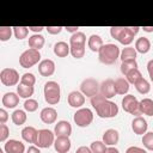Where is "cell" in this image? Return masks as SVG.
Returning <instances> with one entry per match:
<instances>
[{
  "instance_id": "obj_13",
  "label": "cell",
  "mask_w": 153,
  "mask_h": 153,
  "mask_svg": "<svg viewBox=\"0 0 153 153\" xmlns=\"http://www.w3.org/2000/svg\"><path fill=\"white\" fill-rule=\"evenodd\" d=\"M4 149L6 153H24L25 152V146L22 141L14 140V139H10L6 141Z\"/></svg>"
},
{
  "instance_id": "obj_25",
  "label": "cell",
  "mask_w": 153,
  "mask_h": 153,
  "mask_svg": "<svg viewBox=\"0 0 153 153\" xmlns=\"http://www.w3.org/2000/svg\"><path fill=\"white\" fill-rule=\"evenodd\" d=\"M44 42H45V39L41 33H35L29 37V47L31 49H36V50L42 49L44 45Z\"/></svg>"
},
{
  "instance_id": "obj_9",
  "label": "cell",
  "mask_w": 153,
  "mask_h": 153,
  "mask_svg": "<svg viewBox=\"0 0 153 153\" xmlns=\"http://www.w3.org/2000/svg\"><path fill=\"white\" fill-rule=\"evenodd\" d=\"M54 133L49 129H39L37 133V140L36 146L39 148H49L51 145H54Z\"/></svg>"
},
{
  "instance_id": "obj_6",
  "label": "cell",
  "mask_w": 153,
  "mask_h": 153,
  "mask_svg": "<svg viewBox=\"0 0 153 153\" xmlns=\"http://www.w3.org/2000/svg\"><path fill=\"white\" fill-rule=\"evenodd\" d=\"M73 120L78 127H81V128L88 127L93 121V112L88 108H80L79 110L75 111Z\"/></svg>"
},
{
  "instance_id": "obj_53",
  "label": "cell",
  "mask_w": 153,
  "mask_h": 153,
  "mask_svg": "<svg viewBox=\"0 0 153 153\" xmlns=\"http://www.w3.org/2000/svg\"><path fill=\"white\" fill-rule=\"evenodd\" d=\"M0 153H4V152H2V151H1V149H0Z\"/></svg>"
},
{
  "instance_id": "obj_4",
  "label": "cell",
  "mask_w": 153,
  "mask_h": 153,
  "mask_svg": "<svg viewBox=\"0 0 153 153\" xmlns=\"http://www.w3.org/2000/svg\"><path fill=\"white\" fill-rule=\"evenodd\" d=\"M44 99L48 104L55 105L60 102L61 98V88L56 81H48L44 85Z\"/></svg>"
},
{
  "instance_id": "obj_30",
  "label": "cell",
  "mask_w": 153,
  "mask_h": 153,
  "mask_svg": "<svg viewBox=\"0 0 153 153\" xmlns=\"http://www.w3.org/2000/svg\"><path fill=\"white\" fill-rule=\"evenodd\" d=\"M136 54H137V51L135 50V48L127 47V48H123V50L121 51L120 57H121L122 62L128 61V60H136Z\"/></svg>"
},
{
  "instance_id": "obj_18",
  "label": "cell",
  "mask_w": 153,
  "mask_h": 153,
  "mask_svg": "<svg viewBox=\"0 0 153 153\" xmlns=\"http://www.w3.org/2000/svg\"><path fill=\"white\" fill-rule=\"evenodd\" d=\"M67 100L72 108H81L85 103V96L80 91H72L68 94Z\"/></svg>"
},
{
  "instance_id": "obj_31",
  "label": "cell",
  "mask_w": 153,
  "mask_h": 153,
  "mask_svg": "<svg viewBox=\"0 0 153 153\" xmlns=\"http://www.w3.org/2000/svg\"><path fill=\"white\" fill-rule=\"evenodd\" d=\"M11 117H12V122L16 126H22L26 122V114H25L24 110H20V109L14 110Z\"/></svg>"
},
{
  "instance_id": "obj_38",
  "label": "cell",
  "mask_w": 153,
  "mask_h": 153,
  "mask_svg": "<svg viewBox=\"0 0 153 153\" xmlns=\"http://www.w3.org/2000/svg\"><path fill=\"white\" fill-rule=\"evenodd\" d=\"M36 82V76L32 73H24L20 76V84L26 86H33Z\"/></svg>"
},
{
  "instance_id": "obj_23",
  "label": "cell",
  "mask_w": 153,
  "mask_h": 153,
  "mask_svg": "<svg viewBox=\"0 0 153 153\" xmlns=\"http://www.w3.org/2000/svg\"><path fill=\"white\" fill-rule=\"evenodd\" d=\"M87 45H88V48L92 50V51H99V49L104 45V43H103V39H102V37L99 36V35H96V33H93V35H91L90 37H88V41H87Z\"/></svg>"
},
{
  "instance_id": "obj_47",
  "label": "cell",
  "mask_w": 153,
  "mask_h": 153,
  "mask_svg": "<svg viewBox=\"0 0 153 153\" xmlns=\"http://www.w3.org/2000/svg\"><path fill=\"white\" fill-rule=\"evenodd\" d=\"M75 153H92V151H91V148H90V147L80 146V147H78V148H76Z\"/></svg>"
},
{
  "instance_id": "obj_41",
  "label": "cell",
  "mask_w": 153,
  "mask_h": 153,
  "mask_svg": "<svg viewBox=\"0 0 153 153\" xmlns=\"http://www.w3.org/2000/svg\"><path fill=\"white\" fill-rule=\"evenodd\" d=\"M24 109H25L26 111H29V112L36 111V110L38 109V103H37V100L31 99V98L26 99L25 103H24Z\"/></svg>"
},
{
  "instance_id": "obj_50",
  "label": "cell",
  "mask_w": 153,
  "mask_h": 153,
  "mask_svg": "<svg viewBox=\"0 0 153 153\" xmlns=\"http://www.w3.org/2000/svg\"><path fill=\"white\" fill-rule=\"evenodd\" d=\"M66 31H68V32H72V33H75V32H78V26H65L63 27Z\"/></svg>"
},
{
  "instance_id": "obj_35",
  "label": "cell",
  "mask_w": 153,
  "mask_h": 153,
  "mask_svg": "<svg viewBox=\"0 0 153 153\" xmlns=\"http://www.w3.org/2000/svg\"><path fill=\"white\" fill-rule=\"evenodd\" d=\"M71 47V54L75 59H81L85 55V45H69Z\"/></svg>"
},
{
  "instance_id": "obj_27",
  "label": "cell",
  "mask_w": 153,
  "mask_h": 153,
  "mask_svg": "<svg viewBox=\"0 0 153 153\" xmlns=\"http://www.w3.org/2000/svg\"><path fill=\"white\" fill-rule=\"evenodd\" d=\"M140 110L143 115L153 116V100L151 98H143L140 100Z\"/></svg>"
},
{
  "instance_id": "obj_33",
  "label": "cell",
  "mask_w": 153,
  "mask_h": 153,
  "mask_svg": "<svg viewBox=\"0 0 153 153\" xmlns=\"http://www.w3.org/2000/svg\"><path fill=\"white\" fill-rule=\"evenodd\" d=\"M136 68H137V62H136V60H128V61H123V62L121 63V72H122V74H124V75H127L130 71L136 69Z\"/></svg>"
},
{
  "instance_id": "obj_45",
  "label": "cell",
  "mask_w": 153,
  "mask_h": 153,
  "mask_svg": "<svg viewBox=\"0 0 153 153\" xmlns=\"http://www.w3.org/2000/svg\"><path fill=\"white\" fill-rule=\"evenodd\" d=\"M8 120V114L5 109H0V123L1 124H5Z\"/></svg>"
},
{
  "instance_id": "obj_14",
  "label": "cell",
  "mask_w": 153,
  "mask_h": 153,
  "mask_svg": "<svg viewBox=\"0 0 153 153\" xmlns=\"http://www.w3.org/2000/svg\"><path fill=\"white\" fill-rule=\"evenodd\" d=\"M38 72L43 76H50L55 72V62L50 59L42 60L38 65Z\"/></svg>"
},
{
  "instance_id": "obj_19",
  "label": "cell",
  "mask_w": 153,
  "mask_h": 153,
  "mask_svg": "<svg viewBox=\"0 0 153 153\" xmlns=\"http://www.w3.org/2000/svg\"><path fill=\"white\" fill-rule=\"evenodd\" d=\"M1 103H2V105L5 108L13 109L19 103V96H18V93H14V92H7V93H5L2 96Z\"/></svg>"
},
{
  "instance_id": "obj_16",
  "label": "cell",
  "mask_w": 153,
  "mask_h": 153,
  "mask_svg": "<svg viewBox=\"0 0 153 153\" xmlns=\"http://www.w3.org/2000/svg\"><path fill=\"white\" fill-rule=\"evenodd\" d=\"M54 134L56 136H67V137H69V135L72 134V126H71V123L68 121H59L55 124Z\"/></svg>"
},
{
  "instance_id": "obj_11",
  "label": "cell",
  "mask_w": 153,
  "mask_h": 153,
  "mask_svg": "<svg viewBox=\"0 0 153 153\" xmlns=\"http://www.w3.org/2000/svg\"><path fill=\"white\" fill-rule=\"evenodd\" d=\"M99 93L102 96H104L106 99H110V98L115 97V94H116V91H115V80H112V79L104 80L100 84Z\"/></svg>"
},
{
  "instance_id": "obj_40",
  "label": "cell",
  "mask_w": 153,
  "mask_h": 153,
  "mask_svg": "<svg viewBox=\"0 0 153 153\" xmlns=\"http://www.w3.org/2000/svg\"><path fill=\"white\" fill-rule=\"evenodd\" d=\"M12 31H13V27L11 26H0V41L2 42L8 41L12 36Z\"/></svg>"
},
{
  "instance_id": "obj_29",
  "label": "cell",
  "mask_w": 153,
  "mask_h": 153,
  "mask_svg": "<svg viewBox=\"0 0 153 153\" xmlns=\"http://www.w3.org/2000/svg\"><path fill=\"white\" fill-rule=\"evenodd\" d=\"M85 45L86 44V36L84 32L81 31H78L75 33H73L69 38V45Z\"/></svg>"
},
{
  "instance_id": "obj_52",
  "label": "cell",
  "mask_w": 153,
  "mask_h": 153,
  "mask_svg": "<svg viewBox=\"0 0 153 153\" xmlns=\"http://www.w3.org/2000/svg\"><path fill=\"white\" fill-rule=\"evenodd\" d=\"M143 31L146 32H153V26H143Z\"/></svg>"
},
{
  "instance_id": "obj_15",
  "label": "cell",
  "mask_w": 153,
  "mask_h": 153,
  "mask_svg": "<svg viewBox=\"0 0 153 153\" xmlns=\"http://www.w3.org/2000/svg\"><path fill=\"white\" fill-rule=\"evenodd\" d=\"M39 118H41V121H42L43 123H45V124H51V123H54V122L56 121V118H57V111H56L54 108H51V106L44 108V109H42V111H41V114H39Z\"/></svg>"
},
{
  "instance_id": "obj_1",
  "label": "cell",
  "mask_w": 153,
  "mask_h": 153,
  "mask_svg": "<svg viewBox=\"0 0 153 153\" xmlns=\"http://www.w3.org/2000/svg\"><path fill=\"white\" fill-rule=\"evenodd\" d=\"M91 105L96 110L97 115L102 118H112L118 114L117 104L106 99L100 93H98L91 98Z\"/></svg>"
},
{
  "instance_id": "obj_21",
  "label": "cell",
  "mask_w": 153,
  "mask_h": 153,
  "mask_svg": "<svg viewBox=\"0 0 153 153\" xmlns=\"http://www.w3.org/2000/svg\"><path fill=\"white\" fill-rule=\"evenodd\" d=\"M37 133L38 130L31 126H27L25 128H23L22 130V137L24 141L29 142V143H36V140H37Z\"/></svg>"
},
{
  "instance_id": "obj_49",
  "label": "cell",
  "mask_w": 153,
  "mask_h": 153,
  "mask_svg": "<svg viewBox=\"0 0 153 153\" xmlns=\"http://www.w3.org/2000/svg\"><path fill=\"white\" fill-rule=\"evenodd\" d=\"M43 29H45V27H43V26H29V30H31V31H33L36 33H39Z\"/></svg>"
},
{
  "instance_id": "obj_37",
  "label": "cell",
  "mask_w": 153,
  "mask_h": 153,
  "mask_svg": "<svg viewBox=\"0 0 153 153\" xmlns=\"http://www.w3.org/2000/svg\"><path fill=\"white\" fill-rule=\"evenodd\" d=\"M142 78V74H141V72L136 68V69H133V71H130L127 75H126V79H127V81L129 82V84H135L137 80H140Z\"/></svg>"
},
{
  "instance_id": "obj_36",
  "label": "cell",
  "mask_w": 153,
  "mask_h": 153,
  "mask_svg": "<svg viewBox=\"0 0 153 153\" xmlns=\"http://www.w3.org/2000/svg\"><path fill=\"white\" fill-rule=\"evenodd\" d=\"M143 147L148 151H153V131H147L142 136Z\"/></svg>"
},
{
  "instance_id": "obj_17",
  "label": "cell",
  "mask_w": 153,
  "mask_h": 153,
  "mask_svg": "<svg viewBox=\"0 0 153 153\" xmlns=\"http://www.w3.org/2000/svg\"><path fill=\"white\" fill-rule=\"evenodd\" d=\"M54 147L57 153H68L71 149V140L67 136H57L54 141Z\"/></svg>"
},
{
  "instance_id": "obj_42",
  "label": "cell",
  "mask_w": 153,
  "mask_h": 153,
  "mask_svg": "<svg viewBox=\"0 0 153 153\" xmlns=\"http://www.w3.org/2000/svg\"><path fill=\"white\" fill-rule=\"evenodd\" d=\"M10 135V129L6 124H0V142H5Z\"/></svg>"
},
{
  "instance_id": "obj_24",
  "label": "cell",
  "mask_w": 153,
  "mask_h": 153,
  "mask_svg": "<svg viewBox=\"0 0 153 153\" xmlns=\"http://www.w3.org/2000/svg\"><path fill=\"white\" fill-rule=\"evenodd\" d=\"M151 49V42L147 37H139L135 42V50L140 54H146Z\"/></svg>"
},
{
  "instance_id": "obj_43",
  "label": "cell",
  "mask_w": 153,
  "mask_h": 153,
  "mask_svg": "<svg viewBox=\"0 0 153 153\" xmlns=\"http://www.w3.org/2000/svg\"><path fill=\"white\" fill-rule=\"evenodd\" d=\"M126 153H147V151L141 147H137V146H130L127 148Z\"/></svg>"
},
{
  "instance_id": "obj_39",
  "label": "cell",
  "mask_w": 153,
  "mask_h": 153,
  "mask_svg": "<svg viewBox=\"0 0 153 153\" xmlns=\"http://www.w3.org/2000/svg\"><path fill=\"white\" fill-rule=\"evenodd\" d=\"M92 153H105L106 151V145L103 142V141H93L90 146Z\"/></svg>"
},
{
  "instance_id": "obj_3",
  "label": "cell",
  "mask_w": 153,
  "mask_h": 153,
  "mask_svg": "<svg viewBox=\"0 0 153 153\" xmlns=\"http://www.w3.org/2000/svg\"><path fill=\"white\" fill-rule=\"evenodd\" d=\"M121 55V51H120V48L116 45V44H112V43H108V44H104L99 51H98V57H99V61L104 65H112L116 62V60L120 57Z\"/></svg>"
},
{
  "instance_id": "obj_12",
  "label": "cell",
  "mask_w": 153,
  "mask_h": 153,
  "mask_svg": "<svg viewBox=\"0 0 153 153\" xmlns=\"http://www.w3.org/2000/svg\"><path fill=\"white\" fill-rule=\"evenodd\" d=\"M147 128H148L147 121L143 117H141V116H136L131 121V129H133V131L136 135H143V134H146L147 133Z\"/></svg>"
},
{
  "instance_id": "obj_51",
  "label": "cell",
  "mask_w": 153,
  "mask_h": 153,
  "mask_svg": "<svg viewBox=\"0 0 153 153\" xmlns=\"http://www.w3.org/2000/svg\"><path fill=\"white\" fill-rule=\"evenodd\" d=\"M105 153H120V152H118V149H117L116 147H114V146H110V147H108V148H106Z\"/></svg>"
},
{
  "instance_id": "obj_10",
  "label": "cell",
  "mask_w": 153,
  "mask_h": 153,
  "mask_svg": "<svg viewBox=\"0 0 153 153\" xmlns=\"http://www.w3.org/2000/svg\"><path fill=\"white\" fill-rule=\"evenodd\" d=\"M0 81L5 86H14L19 81V74L14 68H4L0 72Z\"/></svg>"
},
{
  "instance_id": "obj_32",
  "label": "cell",
  "mask_w": 153,
  "mask_h": 153,
  "mask_svg": "<svg viewBox=\"0 0 153 153\" xmlns=\"http://www.w3.org/2000/svg\"><path fill=\"white\" fill-rule=\"evenodd\" d=\"M134 85H135L136 91H137L139 93H141V94H147V93L151 91V85H149V82H148L145 78H141V79L137 80Z\"/></svg>"
},
{
  "instance_id": "obj_2",
  "label": "cell",
  "mask_w": 153,
  "mask_h": 153,
  "mask_svg": "<svg viewBox=\"0 0 153 153\" xmlns=\"http://www.w3.org/2000/svg\"><path fill=\"white\" fill-rule=\"evenodd\" d=\"M139 26H111L110 35L112 38L117 39L123 45H129L133 41L135 35L139 32Z\"/></svg>"
},
{
  "instance_id": "obj_44",
  "label": "cell",
  "mask_w": 153,
  "mask_h": 153,
  "mask_svg": "<svg viewBox=\"0 0 153 153\" xmlns=\"http://www.w3.org/2000/svg\"><path fill=\"white\" fill-rule=\"evenodd\" d=\"M62 29H63V27H61V26H47V27H45V30H47L50 35H57V33H60V32L62 31Z\"/></svg>"
},
{
  "instance_id": "obj_22",
  "label": "cell",
  "mask_w": 153,
  "mask_h": 153,
  "mask_svg": "<svg viewBox=\"0 0 153 153\" xmlns=\"http://www.w3.org/2000/svg\"><path fill=\"white\" fill-rule=\"evenodd\" d=\"M69 53H71V47L66 42L60 41L54 44V54L57 57H66Z\"/></svg>"
},
{
  "instance_id": "obj_26",
  "label": "cell",
  "mask_w": 153,
  "mask_h": 153,
  "mask_svg": "<svg viewBox=\"0 0 153 153\" xmlns=\"http://www.w3.org/2000/svg\"><path fill=\"white\" fill-rule=\"evenodd\" d=\"M115 91L116 94H127L129 91V82L124 78H117L115 80Z\"/></svg>"
},
{
  "instance_id": "obj_28",
  "label": "cell",
  "mask_w": 153,
  "mask_h": 153,
  "mask_svg": "<svg viewBox=\"0 0 153 153\" xmlns=\"http://www.w3.org/2000/svg\"><path fill=\"white\" fill-rule=\"evenodd\" d=\"M33 86H26V85H23L19 82V85L17 86V93L20 98H25V99H29L32 94H33Z\"/></svg>"
},
{
  "instance_id": "obj_34",
  "label": "cell",
  "mask_w": 153,
  "mask_h": 153,
  "mask_svg": "<svg viewBox=\"0 0 153 153\" xmlns=\"http://www.w3.org/2000/svg\"><path fill=\"white\" fill-rule=\"evenodd\" d=\"M13 33L17 39H24L29 33L27 26H13Z\"/></svg>"
},
{
  "instance_id": "obj_8",
  "label": "cell",
  "mask_w": 153,
  "mask_h": 153,
  "mask_svg": "<svg viewBox=\"0 0 153 153\" xmlns=\"http://www.w3.org/2000/svg\"><path fill=\"white\" fill-rule=\"evenodd\" d=\"M99 88H100L99 82L93 78H87V79L82 80V82L80 85V92L84 96L91 97V98L99 93Z\"/></svg>"
},
{
  "instance_id": "obj_48",
  "label": "cell",
  "mask_w": 153,
  "mask_h": 153,
  "mask_svg": "<svg viewBox=\"0 0 153 153\" xmlns=\"http://www.w3.org/2000/svg\"><path fill=\"white\" fill-rule=\"evenodd\" d=\"M26 153H41V151H39V147L37 146H30L26 149Z\"/></svg>"
},
{
  "instance_id": "obj_5",
  "label": "cell",
  "mask_w": 153,
  "mask_h": 153,
  "mask_svg": "<svg viewBox=\"0 0 153 153\" xmlns=\"http://www.w3.org/2000/svg\"><path fill=\"white\" fill-rule=\"evenodd\" d=\"M39 60H41L39 50L31 49V48L23 51L22 55L19 56V63L23 68H30V67L35 66L36 63H38Z\"/></svg>"
},
{
  "instance_id": "obj_20",
  "label": "cell",
  "mask_w": 153,
  "mask_h": 153,
  "mask_svg": "<svg viewBox=\"0 0 153 153\" xmlns=\"http://www.w3.org/2000/svg\"><path fill=\"white\" fill-rule=\"evenodd\" d=\"M120 140V134L116 129H108L103 134V142L108 146H115Z\"/></svg>"
},
{
  "instance_id": "obj_7",
  "label": "cell",
  "mask_w": 153,
  "mask_h": 153,
  "mask_svg": "<svg viewBox=\"0 0 153 153\" xmlns=\"http://www.w3.org/2000/svg\"><path fill=\"white\" fill-rule=\"evenodd\" d=\"M122 108L126 112L135 116H140L141 110H140V102L136 99L135 96L133 94H126L122 99Z\"/></svg>"
},
{
  "instance_id": "obj_46",
  "label": "cell",
  "mask_w": 153,
  "mask_h": 153,
  "mask_svg": "<svg viewBox=\"0 0 153 153\" xmlns=\"http://www.w3.org/2000/svg\"><path fill=\"white\" fill-rule=\"evenodd\" d=\"M147 72H148V75H149L151 81L153 82V59L149 60L148 63H147Z\"/></svg>"
}]
</instances>
